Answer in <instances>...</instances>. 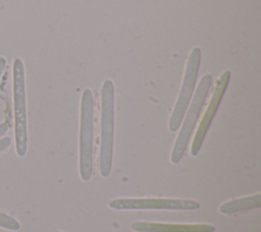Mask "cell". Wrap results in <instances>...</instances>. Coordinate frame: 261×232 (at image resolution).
Here are the masks:
<instances>
[{"mask_svg": "<svg viewBox=\"0 0 261 232\" xmlns=\"http://www.w3.org/2000/svg\"><path fill=\"white\" fill-rule=\"evenodd\" d=\"M114 84L111 79L103 82L101 90V143L99 165L103 177L109 176L113 159L114 142Z\"/></svg>", "mask_w": 261, "mask_h": 232, "instance_id": "cell-1", "label": "cell"}, {"mask_svg": "<svg viewBox=\"0 0 261 232\" xmlns=\"http://www.w3.org/2000/svg\"><path fill=\"white\" fill-rule=\"evenodd\" d=\"M12 90L14 106V136L15 149L19 157H24L28 151V115L24 66L20 58H15L12 66Z\"/></svg>", "mask_w": 261, "mask_h": 232, "instance_id": "cell-2", "label": "cell"}, {"mask_svg": "<svg viewBox=\"0 0 261 232\" xmlns=\"http://www.w3.org/2000/svg\"><path fill=\"white\" fill-rule=\"evenodd\" d=\"M93 133H94V98L90 89L83 92L80 116L79 167L80 175L88 181L93 173Z\"/></svg>", "mask_w": 261, "mask_h": 232, "instance_id": "cell-3", "label": "cell"}, {"mask_svg": "<svg viewBox=\"0 0 261 232\" xmlns=\"http://www.w3.org/2000/svg\"><path fill=\"white\" fill-rule=\"evenodd\" d=\"M211 84H212V76L210 74H205L201 78L198 84L196 94L190 104L189 110H187L185 114L186 118L184 120L180 131L175 139V142L171 152L170 160L173 164H178L186 153L188 143L195 129L197 120L200 116V113L203 109L205 101L208 97Z\"/></svg>", "mask_w": 261, "mask_h": 232, "instance_id": "cell-4", "label": "cell"}, {"mask_svg": "<svg viewBox=\"0 0 261 232\" xmlns=\"http://www.w3.org/2000/svg\"><path fill=\"white\" fill-rule=\"evenodd\" d=\"M200 63H201V49L199 47H195L190 53L187 66H186V71L184 75L180 93L177 97L175 106L173 108L172 114L169 119L168 127H169V130L172 132L176 131L179 128L185 118V114L188 110V107L191 103V99L193 97V94L196 88Z\"/></svg>", "mask_w": 261, "mask_h": 232, "instance_id": "cell-5", "label": "cell"}, {"mask_svg": "<svg viewBox=\"0 0 261 232\" xmlns=\"http://www.w3.org/2000/svg\"><path fill=\"white\" fill-rule=\"evenodd\" d=\"M109 208L117 211L129 210H167V211H194L200 208V202L184 198H116L108 204Z\"/></svg>", "mask_w": 261, "mask_h": 232, "instance_id": "cell-6", "label": "cell"}, {"mask_svg": "<svg viewBox=\"0 0 261 232\" xmlns=\"http://www.w3.org/2000/svg\"><path fill=\"white\" fill-rule=\"evenodd\" d=\"M229 79H230V71L229 70H225L220 77L218 78L216 85H215V90L214 93L212 95V98L210 99V102L208 104V107L205 111V114L199 124V127L196 131L195 137L193 139L192 142V147H191V154L193 156H197L202 144L204 141V138L206 136V133L212 123V120L218 110V107L221 103V100L224 96V93L226 91V88L229 83Z\"/></svg>", "mask_w": 261, "mask_h": 232, "instance_id": "cell-7", "label": "cell"}, {"mask_svg": "<svg viewBox=\"0 0 261 232\" xmlns=\"http://www.w3.org/2000/svg\"><path fill=\"white\" fill-rule=\"evenodd\" d=\"M132 229L137 232H214L210 224H170L158 222H135Z\"/></svg>", "mask_w": 261, "mask_h": 232, "instance_id": "cell-8", "label": "cell"}, {"mask_svg": "<svg viewBox=\"0 0 261 232\" xmlns=\"http://www.w3.org/2000/svg\"><path fill=\"white\" fill-rule=\"evenodd\" d=\"M260 207H261V194L257 193L254 195H249V196L240 197V198L226 201L219 207V212L224 215H231L240 212L259 209Z\"/></svg>", "mask_w": 261, "mask_h": 232, "instance_id": "cell-9", "label": "cell"}, {"mask_svg": "<svg viewBox=\"0 0 261 232\" xmlns=\"http://www.w3.org/2000/svg\"><path fill=\"white\" fill-rule=\"evenodd\" d=\"M0 227L7 230L17 231L20 229V224L16 219L5 213L0 212Z\"/></svg>", "mask_w": 261, "mask_h": 232, "instance_id": "cell-10", "label": "cell"}, {"mask_svg": "<svg viewBox=\"0 0 261 232\" xmlns=\"http://www.w3.org/2000/svg\"><path fill=\"white\" fill-rule=\"evenodd\" d=\"M11 143L10 137H3L0 139V153L5 151Z\"/></svg>", "mask_w": 261, "mask_h": 232, "instance_id": "cell-11", "label": "cell"}, {"mask_svg": "<svg viewBox=\"0 0 261 232\" xmlns=\"http://www.w3.org/2000/svg\"><path fill=\"white\" fill-rule=\"evenodd\" d=\"M5 67H6V59L3 56H0V77L4 72Z\"/></svg>", "mask_w": 261, "mask_h": 232, "instance_id": "cell-12", "label": "cell"}, {"mask_svg": "<svg viewBox=\"0 0 261 232\" xmlns=\"http://www.w3.org/2000/svg\"><path fill=\"white\" fill-rule=\"evenodd\" d=\"M8 130V125L6 123H0V137L4 135Z\"/></svg>", "mask_w": 261, "mask_h": 232, "instance_id": "cell-13", "label": "cell"}, {"mask_svg": "<svg viewBox=\"0 0 261 232\" xmlns=\"http://www.w3.org/2000/svg\"><path fill=\"white\" fill-rule=\"evenodd\" d=\"M56 232H62V231H56Z\"/></svg>", "mask_w": 261, "mask_h": 232, "instance_id": "cell-14", "label": "cell"}]
</instances>
